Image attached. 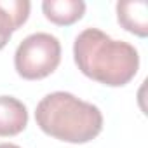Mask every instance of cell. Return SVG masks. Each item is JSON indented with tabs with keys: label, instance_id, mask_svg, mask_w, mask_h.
<instances>
[{
	"label": "cell",
	"instance_id": "1",
	"mask_svg": "<svg viewBox=\"0 0 148 148\" xmlns=\"http://www.w3.org/2000/svg\"><path fill=\"white\" fill-rule=\"evenodd\" d=\"M73 59L86 77L108 87L129 84L139 68V54L134 45L115 40L98 28H86L77 35Z\"/></svg>",
	"mask_w": 148,
	"mask_h": 148
},
{
	"label": "cell",
	"instance_id": "2",
	"mask_svg": "<svg viewBox=\"0 0 148 148\" xmlns=\"http://www.w3.org/2000/svg\"><path fill=\"white\" fill-rule=\"evenodd\" d=\"M35 120L47 136L73 145L92 141L103 129V115L96 105L64 91L42 98L35 110Z\"/></svg>",
	"mask_w": 148,
	"mask_h": 148
},
{
	"label": "cell",
	"instance_id": "3",
	"mask_svg": "<svg viewBox=\"0 0 148 148\" xmlns=\"http://www.w3.org/2000/svg\"><path fill=\"white\" fill-rule=\"evenodd\" d=\"M61 44L51 33H32L16 49L14 66L18 75L26 80H40L49 77L59 66Z\"/></svg>",
	"mask_w": 148,
	"mask_h": 148
},
{
	"label": "cell",
	"instance_id": "4",
	"mask_svg": "<svg viewBox=\"0 0 148 148\" xmlns=\"http://www.w3.org/2000/svg\"><path fill=\"white\" fill-rule=\"evenodd\" d=\"M30 7L28 0H0V51L11 40L12 32L26 23Z\"/></svg>",
	"mask_w": 148,
	"mask_h": 148
},
{
	"label": "cell",
	"instance_id": "5",
	"mask_svg": "<svg viewBox=\"0 0 148 148\" xmlns=\"http://www.w3.org/2000/svg\"><path fill=\"white\" fill-rule=\"evenodd\" d=\"M28 125V110L18 98L0 96V136L9 138L23 132Z\"/></svg>",
	"mask_w": 148,
	"mask_h": 148
},
{
	"label": "cell",
	"instance_id": "6",
	"mask_svg": "<svg viewBox=\"0 0 148 148\" xmlns=\"http://www.w3.org/2000/svg\"><path fill=\"white\" fill-rule=\"evenodd\" d=\"M117 19L124 30L141 38L148 35V4L145 0H125L117 4Z\"/></svg>",
	"mask_w": 148,
	"mask_h": 148
},
{
	"label": "cell",
	"instance_id": "7",
	"mask_svg": "<svg viewBox=\"0 0 148 148\" xmlns=\"http://www.w3.org/2000/svg\"><path fill=\"white\" fill-rule=\"evenodd\" d=\"M45 18L58 26H70L86 14V2L82 0H45L42 4Z\"/></svg>",
	"mask_w": 148,
	"mask_h": 148
},
{
	"label": "cell",
	"instance_id": "8",
	"mask_svg": "<svg viewBox=\"0 0 148 148\" xmlns=\"http://www.w3.org/2000/svg\"><path fill=\"white\" fill-rule=\"evenodd\" d=\"M0 148H21V146L12 145V143H0Z\"/></svg>",
	"mask_w": 148,
	"mask_h": 148
}]
</instances>
